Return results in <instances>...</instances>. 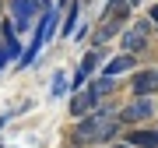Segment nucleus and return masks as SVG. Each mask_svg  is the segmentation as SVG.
<instances>
[{
  "mask_svg": "<svg viewBox=\"0 0 158 148\" xmlns=\"http://www.w3.org/2000/svg\"><path fill=\"white\" fill-rule=\"evenodd\" d=\"M4 11H7V0H0V14H4Z\"/></svg>",
  "mask_w": 158,
  "mask_h": 148,
  "instance_id": "16",
  "label": "nucleus"
},
{
  "mask_svg": "<svg viewBox=\"0 0 158 148\" xmlns=\"http://www.w3.org/2000/svg\"><path fill=\"white\" fill-rule=\"evenodd\" d=\"M148 18H151V25H155V28H158V4L151 7V11H148Z\"/></svg>",
  "mask_w": 158,
  "mask_h": 148,
  "instance_id": "12",
  "label": "nucleus"
},
{
  "mask_svg": "<svg viewBox=\"0 0 158 148\" xmlns=\"http://www.w3.org/2000/svg\"><path fill=\"white\" fill-rule=\"evenodd\" d=\"M148 39H151V25H148V21H134L130 28L119 32V50H123V53H144L148 50Z\"/></svg>",
  "mask_w": 158,
  "mask_h": 148,
  "instance_id": "4",
  "label": "nucleus"
},
{
  "mask_svg": "<svg viewBox=\"0 0 158 148\" xmlns=\"http://www.w3.org/2000/svg\"><path fill=\"white\" fill-rule=\"evenodd\" d=\"M39 4L35 0H7V18L18 25V35H25L28 28H35V21H39Z\"/></svg>",
  "mask_w": 158,
  "mask_h": 148,
  "instance_id": "2",
  "label": "nucleus"
},
{
  "mask_svg": "<svg viewBox=\"0 0 158 148\" xmlns=\"http://www.w3.org/2000/svg\"><path fill=\"white\" fill-rule=\"evenodd\" d=\"M88 88L95 92L98 99H106V95H113V92H116V78H109V74H98L95 81H88Z\"/></svg>",
  "mask_w": 158,
  "mask_h": 148,
  "instance_id": "10",
  "label": "nucleus"
},
{
  "mask_svg": "<svg viewBox=\"0 0 158 148\" xmlns=\"http://www.w3.org/2000/svg\"><path fill=\"white\" fill-rule=\"evenodd\" d=\"M106 148H113V145H106Z\"/></svg>",
  "mask_w": 158,
  "mask_h": 148,
  "instance_id": "18",
  "label": "nucleus"
},
{
  "mask_svg": "<svg viewBox=\"0 0 158 148\" xmlns=\"http://www.w3.org/2000/svg\"><path fill=\"white\" fill-rule=\"evenodd\" d=\"M119 134H123L119 109H116L113 102H106V106H98L95 113L81 116L77 124H74V131H70V137H67V145H70V148H88V145L106 148V145H113Z\"/></svg>",
  "mask_w": 158,
  "mask_h": 148,
  "instance_id": "1",
  "label": "nucleus"
},
{
  "mask_svg": "<svg viewBox=\"0 0 158 148\" xmlns=\"http://www.w3.org/2000/svg\"><path fill=\"white\" fill-rule=\"evenodd\" d=\"M56 4H60V7H63V4H70V0H56Z\"/></svg>",
  "mask_w": 158,
  "mask_h": 148,
  "instance_id": "17",
  "label": "nucleus"
},
{
  "mask_svg": "<svg viewBox=\"0 0 158 148\" xmlns=\"http://www.w3.org/2000/svg\"><path fill=\"white\" fill-rule=\"evenodd\" d=\"M0 148H4V145H0Z\"/></svg>",
  "mask_w": 158,
  "mask_h": 148,
  "instance_id": "19",
  "label": "nucleus"
},
{
  "mask_svg": "<svg viewBox=\"0 0 158 148\" xmlns=\"http://www.w3.org/2000/svg\"><path fill=\"white\" fill-rule=\"evenodd\" d=\"M81 11H85V0H70V4H67V21L60 25V35H63V39H74L77 21H81Z\"/></svg>",
  "mask_w": 158,
  "mask_h": 148,
  "instance_id": "9",
  "label": "nucleus"
},
{
  "mask_svg": "<svg viewBox=\"0 0 158 148\" xmlns=\"http://www.w3.org/2000/svg\"><path fill=\"white\" fill-rule=\"evenodd\" d=\"M67 88H70V81H67V74H56V78H53V85H49V95L53 99H60V95H67Z\"/></svg>",
  "mask_w": 158,
  "mask_h": 148,
  "instance_id": "11",
  "label": "nucleus"
},
{
  "mask_svg": "<svg viewBox=\"0 0 158 148\" xmlns=\"http://www.w3.org/2000/svg\"><path fill=\"white\" fill-rule=\"evenodd\" d=\"M98 106H102V99H98V95H95V92H91L88 85H85V88H77V92L70 95V116H74V120H81V116L95 113Z\"/></svg>",
  "mask_w": 158,
  "mask_h": 148,
  "instance_id": "5",
  "label": "nucleus"
},
{
  "mask_svg": "<svg viewBox=\"0 0 158 148\" xmlns=\"http://www.w3.org/2000/svg\"><path fill=\"white\" fill-rule=\"evenodd\" d=\"M130 92H134V95H158V67L134 71V78H130Z\"/></svg>",
  "mask_w": 158,
  "mask_h": 148,
  "instance_id": "6",
  "label": "nucleus"
},
{
  "mask_svg": "<svg viewBox=\"0 0 158 148\" xmlns=\"http://www.w3.org/2000/svg\"><path fill=\"white\" fill-rule=\"evenodd\" d=\"M134 148H158V131H151V127H134V131L123 134Z\"/></svg>",
  "mask_w": 158,
  "mask_h": 148,
  "instance_id": "8",
  "label": "nucleus"
},
{
  "mask_svg": "<svg viewBox=\"0 0 158 148\" xmlns=\"http://www.w3.org/2000/svg\"><path fill=\"white\" fill-rule=\"evenodd\" d=\"M39 4V11H46V7H53V0H35Z\"/></svg>",
  "mask_w": 158,
  "mask_h": 148,
  "instance_id": "13",
  "label": "nucleus"
},
{
  "mask_svg": "<svg viewBox=\"0 0 158 148\" xmlns=\"http://www.w3.org/2000/svg\"><path fill=\"white\" fill-rule=\"evenodd\" d=\"M123 4H130V7H137V4H144V0H123Z\"/></svg>",
  "mask_w": 158,
  "mask_h": 148,
  "instance_id": "15",
  "label": "nucleus"
},
{
  "mask_svg": "<svg viewBox=\"0 0 158 148\" xmlns=\"http://www.w3.org/2000/svg\"><path fill=\"white\" fill-rule=\"evenodd\" d=\"M151 116H158V106H155V95H134L130 102L119 109V120L123 124H144V120H151Z\"/></svg>",
  "mask_w": 158,
  "mask_h": 148,
  "instance_id": "3",
  "label": "nucleus"
},
{
  "mask_svg": "<svg viewBox=\"0 0 158 148\" xmlns=\"http://www.w3.org/2000/svg\"><path fill=\"white\" fill-rule=\"evenodd\" d=\"M137 67V53H119V57H113L102 67L98 74H109V78H119V74H127V71H134Z\"/></svg>",
  "mask_w": 158,
  "mask_h": 148,
  "instance_id": "7",
  "label": "nucleus"
},
{
  "mask_svg": "<svg viewBox=\"0 0 158 148\" xmlns=\"http://www.w3.org/2000/svg\"><path fill=\"white\" fill-rule=\"evenodd\" d=\"M7 60H11V57H7L4 50H0V71H4V63H7Z\"/></svg>",
  "mask_w": 158,
  "mask_h": 148,
  "instance_id": "14",
  "label": "nucleus"
}]
</instances>
